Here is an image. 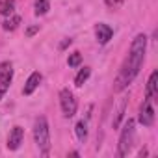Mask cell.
Masks as SVG:
<instances>
[{
  "label": "cell",
  "instance_id": "14",
  "mask_svg": "<svg viewBox=\"0 0 158 158\" xmlns=\"http://www.w3.org/2000/svg\"><path fill=\"white\" fill-rule=\"evenodd\" d=\"M13 80V63L11 61H2L0 63V80Z\"/></svg>",
  "mask_w": 158,
  "mask_h": 158
},
{
  "label": "cell",
  "instance_id": "8",
  "mask_svg": "<svg viewBox=\"0 0 158 158\" xmlns=\"http://www.w3.org/2000/svg\"><path fill=\"white\" fill-rule=\"evenodd\" d=\"M41 80H43V76H41V73L39 71H34L30 76H28V80H26V84H24V88H23V95H32L37 88H39V84H41Z\"/></svg>",
  "mask_w": 158,
  "mask_h": 158
},
{
  "label": "cell",
  "instance_id": "16",
  "mask_svg": "<svg viewBox=\"0 0 158 158\" xmlns=\"http://www.w3.org/2000/svg\"><path fill=\"white\" fill-rule=\"evenodd\" d=\"M15 13V0H2L0 2V15L10 17Z\"/></svg>",
  "mask_w": 158,
  "mask_h": 158
},
{
  "label": "cell",
  "instance_id": "5",
  "mask_svg": "<svg viewBox=\"0 0 158 158\" xmlns=\"http://www.w3.org/2000/svg\"><path fill=\"white\" fill-rule=\"evenodd\" d=\"M138 121L143 127H152L154 125V108H152V101L145 97V101L139 104V114H138Z\"/></svg>",
  "mask_w": 158,
  "mask_h": 158
},
{
  "label": "cell",
  "instance_id": "1",
  "mask_svg": "<svg viewBox=\"0 0 158 158\" xmlns=\"http://www.w3.org/2000/svg\"><path fill=\"white\" fill-rule=\"evenodd\" d=\"M145 52H147V35L145 34H138L132 43H130V48H128V56L125 58L119 73H117V78L114 82V91H123L127 89L134 78L138 76L143 61H145Z\"/></svg>",
  "mask_w": 158,
  "mask_h": 158
},
{
  "label": "cell",
  "instance_id": "7",
  "mask_svg": "<svg viewBox=\"0 0 158 158\" xmlns=\"http://www.w3.org/2000/svg\"><path fill=\"white\" fill-rule=\"evenodd\" d=\"M112 35H114L112 26H108L106 23H99V24H95V37H97L99 45H106V43L112 39Z\"/></svg>",
  "mask_w": 158,
  "mask_h": 158
},
{
  "label": "cell",
  "instance_id": "20",
  "mask_svg": "<svg viewBox=\"0 0 158 158\" xmlns=\"http://www.w3.org/2000/svg\"><path fill=\"white\" fill-rule=\"evenodd\" d=\"M37 32H39V24H35V26H30V28L26 30V35H28V37H32V35H34V34H37Z\"/></svg>",
  "mask_w": 158,
  "mask_h": 158
},
{
  "label": "cell",
  "instance_id": "9",
  "mask_svg": "<svg viewBox=\"0 0 158 158\" xmlns=\"http://www.w3.org/2000/svg\"><path fill=\"white\" fill-rule=\"evenodd\" d=\"M145 97L151 99L152 102L156 101L158 97V71H152L149 80H147V89H145Z\"/></svg>",
  "mask_w": 158,
  "mask_h": 158
},
{
  "label": "cell",
  "instance_id": "3",
  "mask_svg": "<svg viewBox=\"0 0 158 158\" xmlns=\"http://www.w3.org/2000/svg\"><path fill=\"white\" fill-rule=\"evenodd\" d=\"M134 139H136V121L132 117H128L121 128V134H119V141H117V156L123 158V156H128V152L132 151L134 147Z\"/></svg>",
  "mask_w": 158,
  "mask_h": 158
},
{
  "label": "cell",
  "instance_id": "6",
  "mask_svg": "<svg viewBox=\"0 0 158 158\" xmlns=\"http://www.w3.org/2000/svg\"><path fill=\"white\" fill-rule=\"evenodd\" d=\"M23 139H24V128L19 127V125H15V127L10 130V136H8V143H6V145H8L10 151H17V149L21 147Z\"/></svg>",
  "mask_w": 158,
  "mask_h": 158
},
{
  "label": "cell",
  "instance_id": "2",
  "mask_svg": "<svg viewBox=\"0 0 158 158\" xmlns=\"http://www.w3.org/2000/svg\"><path fill=\"white\" fill-rule=\"evenodd\" d=\"M34 139H35L39 152L47 156L50 152V127L45 115H39L34 123Z\"/></svg>",
  "mask_w": 158,
  "mask_h": 158
},
{
  "label": "cell",
  "instance_id": "4",
  "mask_svg": "<svg viewBox=\"0 0 158 158\" xmlns=\"http://www.w3.org/2000/svg\"><path fill=\"white\" fill-rule=\"evenodd\" d=\"M60 106H61V114L65 119H71L76 115V110H78V101L74 97V93L69 89V88H63L60 91Z\"/></svg>",
  "mask_w": 158,
  "mask_h": 158
},
{
  "label": "cell",
  "instance_id": "19",
  "mask_svg": "<svg viewBox=\"0 0 158 158\" xmlns=\"http://www.w3.org/2000/svg\"><path fill=\"white\" fill-rule=\"evenodd\" d=\"M121 2H123V0H104V4H106L110 10H115V8H119V6H121Z\"/></svg>",
  "mask_w": 158,
  "mask_h": 158
},
{
  "label": "cell",
  "instance_id": "18",
  "mask_svg": "<svg viewBox=\"0 0 158 158\" xmlns=\"http://www.w3.org/2000/svg\"><path fill=\"white\" fill-rule=\"evenodd\" d=\"M10 86H11V78H8V80H0V101L4 99V95L10 89Z\"/></svg>",
  "mask_w": 158,
  "mask_h": 158
},
{
  "label": "cell",
  "instance_id": "11",
  "mask_svg": "<svg viewBox=\"0 0 158 158\" xmlns=\"http://www.w3.org/2000/svg\"><path fill=\"white\" fill-rule=\"evenodd\" d=\"M74 132H76V138L80 143H86L88 139V121L86 119H80L76 125H74Z\"/></svg>",
  "mask_w": 158,
  "mask_h": 158
},
{
  "label": "cell",
  "instance_id": "21",
  "mask_svg": "<svg viewBox=\"0 0 158 158\" xmlns=\"http://www.w3.org/2000/svg\"><path fill=\"white\" fill-rule=\"evenodd\" d=\"M71 43H73V39H69V37H67V39H63V41H61V43H60V48H61V50H63V48H67V47H69V45H71Z\"/></svg>",
  "mask_w": 158,
  "mask_h": 158
},
{
  "label": "cell",
  "instance_id": "13",
  "mask_svg": "<svg viewBox=\"0 0 158 158\" xmlns=\"http://www.w3.org/2000/svg\"><path fill=\"white\" fill-rule=\"evenodd\" d=\"M48 10H50V2H48V0H34V13L37 17L47 15Z\"/></svg>",
  "mask_w": 158,
  "mask_h": 158
},
{
  "label": "cell",
  "instance_id": "12",
  "mask_svg": "<svg viewBox=\"0 0 158 158\" xmlns=\"http://www.w3.org/2000/svg\"><path fill=\"white\" fill-rule=\"evenodd\" d=\"M91 76V67H84V69H80L78 71V74L74 76V86L76 88H82L86 82H88V78Z\"/></svg>",
  "mask_w": 158,
  "mask_h": 158
},
{
  "label": "cell",
  "instance_id": "10",
  "mask_svg": "<svg viewBox=\"0 0 158 158\" xmlns=\"http://www.w3.org/2000/svg\"><path fill=\"white\" fill-rule=\"evenodd\" d=\"M127 104H128V97H123L121 102H119V106H117V110H115V115H114V119H112V127H114V128H117V127L121 125V119H123V115H125Z\"/></svg>",
  "mask_w": 158,
  "mask_h": 158
},
{
  "label": "cell",
  "instance_id": "17",
  "mask_svg": "<svg viewBox=\"0 0 158 158\" xmlns=\"http://www.w3.org/2000/svg\"><path fill=\"white\" fill-rule=\"evenodd\" d=\"M82 63V54L80 52H71L69 58H67V65L69 67H78Z\"/></svg>",
  "mask_w": 158,
  "mask_h": 158
},
{
  "label": "cell",
  "instance_id": "15",
  "mask_svg": "<svg viewBox=\"0 0 158 158\" xmlns=\"http://www.w3.org/2000/svg\"><path fill=\"white\" fill-rule=\"evenodd\" d=\"M21 21H23V19H21L19 15H10V19H6V21L2 23V28H4L6 32H13V30L19 28Z\"/></svg>",
  "mask_w": 158,
  "mask_h": 158
}]
</instances>
